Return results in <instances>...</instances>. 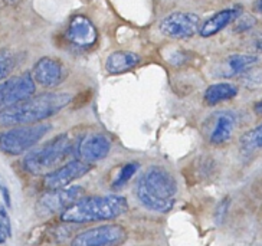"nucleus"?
Returning a JSON list of instances; mask_svg holds the SVG:
<instances>
[{"label":"nucleus","mask_w":262,"mask_h":246,"mask_svg":"<svg viewBox=\"0 0 262 246\" xmlns=\"http://www.w3.org/2000/svg\"><path fill=\"white\" fill-rule=\"evenodd\" d=\"M72 101L68 93H43L28 100L20 101L0 111V127H19L43 123L58 114Z\"/></svg>","instance_id":"nucleus-1"},{"label":"nucleus","mask_w":262,"mask_h":246,"mask_svg":"<svg viewBox=\"0 0 262 246\" xmlns=\"http://www.w3.org/2000/svg\"><path fill=\"white\" fill-rule=\"evenodd\" d=\"M178 185L174 177L164 167L151 166L137 180L136 196L139 202L148 210L166 213L174 205V194Z\"/></svg>","instance_id":"nucleus-2"},{"label":"nucleus","mask_w":262,"mask_h":246,"mask_svg":"<svg viewBox=\"0 0 262 246\" xmlns=\"http://www.w3.org/2000/svg\"><path fill=\"white\" fill-rule=\"evenodd\" d=\"M128 212V203L124 196H91L82 197L62 212L61 219L67 223H91L114 220Z\"/></svg>","instance_id":"nucleus-3"},{"label":"nucleus","mask_w":262,"mask_h":246,"mask_svg":"<svg viewBox=\"0 0 262 246\" xmlns=\"http://www.w3.org/2000/svg\"><path fill=\"white\" fill-rule=\"evenodd\" d=\"M72 151V141L68 134L56 136L43 146L31 150L25 155L24 167L31 174H45L56 169Z\"/></svg>","instance_id":"nucleus-4"},{"label":"nucleus","mask_w":262,"mask_h":246,"mask_svg":"<svg viewBox=\"0 0 262 246\" xmlns=\"http://www.w3.org/2000/svg\"><path fill=\"white\" fill-rule=\"evenodd\" d=\"M49 123L19 125L0 134V150L9 155H19L29 151L51 131Z\"/></svg>","instance_id":"nucleus-5"},{"label":"nucleus","mask_w":262,"mask_h":246,"mask_svg":"<svg viewBox=\"0 0 262 246\" xmlns=\"http://www.w3.org/2000/svg\"><path fill=\"white\" fill-rule=\"evenodd\" d=\"M84 194V187H81V186H71V187L58 189V190H48L36 202V206H35L36 215L39 217H48V216L56 215L59 212H65L72 205H75L78 200L82 199Z\"/></svg>","instance_id":"nucleus-6"},{"label":"nucleus","mask_w":262,"mask_h":246,"mask_svg":"<svg viewBox=\"0 0 262 246\" xmlns=\"http://www.w3.org/2000/svg\"><path fill=\"white\" fill-rule=\"evenodd\" d=\"M127 240V231L121 225H102L81 232L71 246H120Z\"/></svg>","instance_id":"nucleus-7"},{"label":"nucleus","mask_w":262,"mask_h":246,"mask_svg":"<svg viewBox=\"0 0 262 246\" xmlns=\"http://www.w3.org/2000/svg\"><path fill=\"white\" fill-rule=\"evenodd\" d=\"M201 26V17L190 12H173L159 25L162 35L171 39H187L194 36Z\"/></svg>","instance_id":"nucleus-8"},{"label":"nucleus","mask_w":262,"mask_h":246,"mask_svg":"<svg viewBox=\"0 0 262 246\" xmlns=\"http://www.w3.org/2000/svg\"><path fill=\"white\" fill-rule=\"evenodd\" d=\"M36 84L31 74H22L12 77L0 84V108L10 107L20 101L33 97Z\"/></svg>","instance_id":"nucleus-9"},{"label":"nucleus","mask_w":262,"mask_h":246,"mask_svg":"<svg viewBox=\"0 0 262 246\" xmlns=\"http://www.w3.org/2000/svg\"><path fill=\"white\" fill-rule=\"evenodd\" d=\"M91 170V164L81 162V160H72L67 164L61 166L59 169L52 170L48 173L43 178V187L47 190H58V189H65L78 178L85 176Z\"/></svg>","instance_id":"nucleus-10"},{"label":"nucleus","mask_w":262,"mask_h":246,"mask_svg":"<svg viewBox=\"0 0 262 246\" xmlns=\"http://www.w3.org/2000/svg\"><path fill=\"white\" fill-rule=\"evenodd\" d=\"M110 150H111V140L101 132H93L78 141V160L88 164L100 162L110 154Z\"/></svg>","instance_id":"nucleus-11"},{"label":"nucleus","mask_w":262,"mask_h":246,"mask_svg":"<svg viewBox=\"0 0 262 246\" xmlns=\"http://www.w3.org/2000/svg\"><path fill=\"white\" fill-rule=\"evenodd\" d=\"M65 36L72 47L78 49H90L98 40V32L88 17L79 15L71 19Z\"/></svg>","instance_id":"nucleus-12"},{"label":"nucleus","mask_w":262,"mask_h":246,"mask_svg":"<svg viewBox=\"0 0 262 246\" xmlns=\"http://www.w3.org/2000/svg\"><path fill=\"white\" fill-rule=\"evenodd\" d=\"M32 78L35 82H38L45 88H55L61 85L65 79V66L56 58L43 56L35 63L32 71Z\"/></svg>","instance_id":"nucleus-13"},{"label":"nucleus","mask_w":262,"mask_h":246,"mask_svg":"<svg viewBox=\"0 0 262 246\" xmlns=\"http://www.w3.org/2000/svg\"><path fill=\"white\" fill-rule=\"evenodd\" d=\"M241 13H242L241 6L224 9V10L217 12L213 16H210L203 24H201L198 33L201 35L202 38H210V36H213L216 33H219L222 29H225L228 25L235 22L241 16Z\"/></svg>","instance_id":"nucleus-14"},{"label":"nucleus","mask_w":262,"mask_h":246,"mask_svg":"<svg viewBox=\"0 0 262 246\" xmlns=\"http://www.w3.org/2000/svg\"><path fill=\"white\" fill-rule=\"evenodd\" d=\"M258 62V58L255 55L249 54H236L229 55L226 59L219 63L217 70V75L222 78H232L241 75L242 72L248 71L254 63Z\"/></svg>","instance_id":"nucleus-15"},{"label":"nucleus","mask_w":262,"mask_h":246,"mask_svg":"<svg viewBox=\"0 0 262 246\" xmlns=\"http://www.w3.org/2000/svg\"><path fill=\"white\" fill-rule=\"evenodd\" d=\"M236 127V116L231 111H222L216 114L215 125L210 131V143L215 146L225 144L233 136V131Z\"/></svg>","instance_id":"nucleus-16"},{"label":"nucleus","mask_w":262,"mask_h":246,"mask_svg":"<svg viewBox=\"0 0 262 246\" xmlns=\"http://www.w3.org/2000/svg\"><path fill=\"white\" fill-rule=\"evenodd\" d=\"M140 63V56L130 51H116L108 55L105 70L111 75H120L123 72L136 68Z\"/></svg>","instance_id":"nucleus-17"},{"label":"nucleus","mask_w":262,"mask_h":246,"mask_svg":"<svg viewBox=\"0 0 262 246\" xmlns=\"http://www.w3.org/2000/svg\"><path fill=\"white\" fill-rule=\"evenodd\" d=\"M238 95V86L231 82H217L210 85L205 91V102L208 105H217L224 101H229Z\"/></svg>","instance_id":"nucleus-18"},{"label":"nucleus","mask_w":262,"mask_h":246,"mask_svg":"<svg viewBox=\"0 0 262 246\" xmlns=\"http://www.w3.org/2000/svg\"><path fill=\"white\" fill-rule=\"evenodd\" d=\"M239 148L241 151L249 155L258 150H262V124L256 125L255 128L245 132L239 140Z\"/></svg>","instance_id":"nucleus-19"},{"label":"nucleus","mask_w":262,"mask_h":246,"mask_svg":"<svg viewBox=\"0 0 262 246\" xmlns=\"http://www.w3.org/2000/svg\"><path fill=\"white\" fill-rule=\"evenodd\" d=\"M17 58L10 49H0V81L8 78L15 70Z\"/></svg>","instance_id":"nucleus-20"},{"label":"nucleus","mask_w":262,"mask_h":246,"mask_svg":"<svg viewBox=\"0 0 262 246\" xmlns=\"http://www.w3.org/2000/svg\"><path fill=\"white\" fill-rule=\"evenodd\" d=\"M139 169H140L139 163H128V164L123 166V169L120 170V174L117 176L116 182L113 183V186H114L116 189H118V187L124 186L125 183H127V182H130L131 177L137 173V170Z\"/></svg>","instance_id":"nucleus-21"},{"label":"nucleus","mask_w":262,"mask_h":246,"mask_svg":"<svg viewBox=\"0 0 262 246\" xmlns=\"http://www.w3.org/2000/svg\"><path fill=\"white\" fill-rule=\"evenodd\" d=\"M12 235V226H10V217H9L6 209L0 206V245L5 243L8 238Z\"/></svg>","instance_id":"nucleus-22"},{"label":"nucleus","mask_w":262,"mask_h":246,"mask_svg":"<svg viewBox=\"0 0 262 246\" xmlns=\"http://www.w3.org/2000/svg\"><path fill=\"white\" fill-rule=\"evenodd\" d=\"M255 25H256V19L254 16L251 15H241L235 20V32L242 33V32H247L249 29H252Z\"/></svg>","instance_id":"nucleus-23"},{"label":"nucleus","mask_w":262,"mask_h":246,"mask_svg":"<svg viewBox=\"0 0 262 246\" xmlns=\"http://www.w3.org/2000/svg\"><path fill=\"white\" fill-rule=\"evenodd\" d=\"M228 206H229V199H224V202L219 203V206L215 212V220L217 225H222L225 220V216L228 212Z\"/></svg>","instance_id":"nucleus-24"},{"label":"nucleus","mask_w":262,"mask_h":246,"mask_svg":"<svg viewBox=\"0 0 262 246\" xmlns=\"http://www.w3.org/2000/svg\"><path fill=\"white\" fill-rule=\"evenodd\" d=\"M0 193H2V197H3L5 205H6L8 208H10V206H12V202H10V192H9L8 186L2 182V178H0Z\"/></svg>","instance_id":"nucleus-25"},{"label":"nucleus","mask_w":262,"mask_h":246,"mask_svg":"<svg viewBox=\"0 0 262 246\" xmlns=\"http://www.w3.org/2000/svg\"><path fill=\"white\" fill-rule=\"evenodd\" d=\"M254 111L256 116H261L262 117V101H259L258 104H255Z\"/></svg>","instance_id":"nucleus-26"},{"label":"nucleus","mask_w":262,"mask_h":246,"mask_svg":"<svg viewBox=\"0 0 262 246\" xmlns=\"http://www.w3.org/2000/svg\"><path fill=\"white\" fill-rule=\"evenodd\" d=\"M254 10L258 13H262V0H256L254 3Z\"/></svg>","instance_id":"nucleus-27"},{"label":"nucleus","mask_w":262,"mask_h":246,"mask_svg":"<svg viewBox=\"0 0 262 246\" xmlns=\"http://www.w3.org/2000/svg\"><path fill=\"white\" fill-rule=\"evenodd\" d=\"M3 2H5L6 5H10V6H13V5H17V3H19L20 0H3Z\"/></svg>","instance_id":"nucleus-28"}]
</instances>
